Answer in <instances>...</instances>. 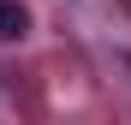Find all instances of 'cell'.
<instances>
[{
    "mask_svg": "<svg viewBox=\"0 0 131 125\" xmlns=\"http://www.w3.org/2000/svg\"><path fill=\"white\" fill-rule=\"evenodd\" d=\"M30 30V12L18 6V0H0V42H12V36H24Z\"/></svg>",
    "mask_w": 131,
    "mask_h": 125,
    "instance_id": "6da1fadb",
    "label": "cell"
}]
</instances>
